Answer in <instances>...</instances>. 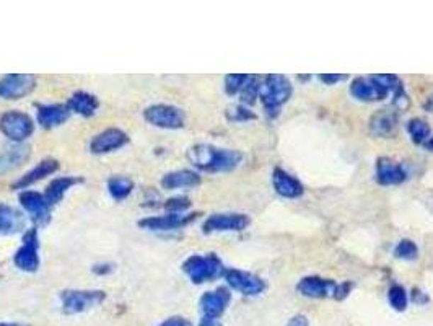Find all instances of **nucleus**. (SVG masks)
Returning <instances> with one entry per match:
<instances>
[{"label": "nucleus", "instance_id": "13", "mask_svg": "<svg viewBox=\"0 0 433 326\" xmlns=\"http://www.w3.org/2000/svg\"><path fill=\"white\" fill-rule=\"evenodd\" d=\"M129 142V135L118 128H109L103 133H98L90 142V152L95 155L111 154Z\"/></svg>", "mask_w": 433, "mask_h": 326}, {"label": "nucleus", "instance_id": "2", "mask_svg": "<svg viewBox=\"0 0 433 326\" xmlns=\"http://www.w3.org/2000/svg\"><path fill=\"white\" fill-rule=\"evenodd\" d=\"M293 94L292 84H290V80L285 77V75H267L264 77V82H262L261 86V101L262 105H264L267 114H269L271 118L277 116L279 110H281V106L285 105L290 100V96Z\"/></svg>", "mask_w": 433, "mask_h": 326}, {"label": "nucleus", "instance_id": "17", "mask_svg": "<svg viewBox=\"0 0 433 326\" xmlns=\"http://www.w3.org/2000/svg\"><path fill=\"white\" fill-rule=\"evenodd\" d=\"M407 178L404 167L401 163H396L388 157H381L376 162V183L381 186H394L401 184Z\"/></svg>", "mask_w": 433, "mask_h": 326}, {"label": "nucleus", "instance_id": "37", "mask_svg": "<svg viewBox=\"0 0 433 326\" xmlns=\"http://www.w3.org/2000/svg\"><path fill=\"white\" fill-rule=\"evenodd\" d=\"M352 289V282H345L342 286H337L336 293H334V297L337 298V300H342L344 297H347V293Z\"/></svg>", "mask_w": 433, "mask_h": 326}, {"label": "nucleus", "instance_id": "21", "mask_svg": "<svg viewBox=\"0 0 433 326\" xmlns=\"http://www.w3.org/2000/svg\"><path fill=\"white\" fill-rule=\"evenodd\" d=\"M57 170H59V162L57 160H54V159L41 160L35 168H31L28 173H25V175L18 179V181H15L13 188L25 191V189L31 186V184L41 181V179H45L46 176L54 175V173H56Z\"/></svg>", "mask_w": 433, "mask_h": 326}, {"label": "nucleus", "instance_id": "5", "mask_svg": "<svg viewBox=\"0 0 433 326\" xmlns=\"http://www.w3.org/2000/svg\"><path fill=\"white\" fill-rule=\"evenodd\" d=\"M106 293L103 291H64L60 293L62 312L67 315H77L89 312L105 302Z\"/></svg>", "mask_w": 433, "mask_h": 326}, {"label": "nucleus", "instance_id": "40", "mask_svg": "<svg viewBox=\"0 0 433 326\" xmlns=\"http://www.w3.org/2000/svg\"><path fill=\"white\" fill-rule=\"evenodd\" d=\"M199 326H222L220 323L217 322V320H212V318H204L202 322L199 323Z\"/></svg>", "mask_w": 433, "mask_h": 326}, {"label": "nucleus", "instance_id": "8", "mask_svg": "<svg viewBox=\"0 0 433 326\" xmlns=\"http://www.w3.org/2000/svg\"><path fill=\"white\" fill-rule=\"evenodd\" d=\"M36 86V77L31 74H10L0 79V98L20 100L30 95Z\"/></svg>", "mask_w": 433, "mask_h": 326}, {"label": "nucleus", "instance_id": "38", "mask_svg": "<svg viewBox=\"0 0 433 326\" xmlns=\"http://www.w3.org/2000/svg\"><path fill=\"white\" fill-rule=\"evenodd\" d=\"M287 326H310V323H308V318L303 317V315H295L293 318H290Z\"/></svg>", "mask_w": 433, "mask_h": 326}, {"label": "nucleus", "instance_id": "44", "mask_svg": "<svg viewBox=\"0 0 433 326\" xmlns=\"http://www.w3.org/2000/svg\"><path fill=\"white\" fill-rule=\"evenodd\" d=\"M298 79H300V80H308V79H310V75H305V77H303V75H300Z\"/></svg>", "mask_w": 433, "mask_h": 326}, {"label": "nucleus", "instance_id": "39", "mask_svg": "<svg viewBox=\"0 0 433 326\" xmlns=\"http://www.w3.org/2000/svg\"><path fill=\"white\" fill-rule=\"evenodd\" d=\"M113 269H114V268H113V264H109V263H105V264H95V266H93V273H95V274H100V276L111 273Z\"/></svg>", "mask_w": 433, "mask_h": 326}, {"label": "nucleus", "instance_id": "22", "mask_svg": "<svg viewBox=\"0 0 433 326\" xmlns=\"http://www.w3.org/2000/svg\"><path fill=\"white\" fill-rule=\"evenodd\" d=\"M25 228V217L12 206L0 204V235H15Z\"/></svg>", "mask_w": 433, "mask_h": 326}, {"label": "nucleus", "instance_id": "16", "mask_svg": "<svg viewBox=\"0 0 433 326\" xmlns=\"http://www.w3.org/2000/svg\"><path fill=\"white\" fill-rule=\"evenodd\" d=\"M336 289H337L336 282L331 279H322L320 276L303 277V279L297 284V291L301 293V296L310 298L334 297Z\"/></svg>", "mask_w": 433, "mask_h": 326}, {"label": "nucleus", "instance_id": "6", "mask_svg": "<svg viewBox=\"0 0 433 326\" xmlns=\"http://www.w3.org/2000/svg\"><path fill=\"white\" fill-rule=\"evenodd\" d=\"M145 121L160 129H181L186 123V116L181 108L173 105H152L144 111Z\"/></svg>", "mask_w": 433, "mask_h": 326}, {"label": "nucleus", "instance_id": "31", "mask_svg": "<svg viewBox=\"0 0 433 326\" xmlns=\"http://www.w3.org/2000/svg\"><path fill=\"white\" fill-rule=\"evenodd\" d=\"M394 257L399 259H405V261H412L419 257V248L417 244H415L412 240H407V238H404L398 243V247L394 248Z\"/></svg>", "mask_w": 433, "mask_h": 326}, {"label": "nucleus", "instance_id": "35", "mask_svg": "<svg viewBox=\"0 0 433 326\" xmlns=\"http://www.w3.org/2000/svg\"><path fill=\"white\" fill-rule=\"evenodd\" d=\"M317 77H320L321 82H325L326 85H334V84H337V82H342V80L347 79V75H342V74H321V75H317Z\"/></svg>", "mask_w": 433, "mask_h": 326}, {"label": "nucleus", "instance_id": "1", "mask_svg": "<svg viewBox=\"0 0 433 326\" xmlns=\"http://www.w3.org/2000/svg\"><path fill=\"white\" fill-rule=\"evenodd\" d=\"M188 159L202 172L223 173L235 170L243 160V154L238 150L218 149L210 144H197L189 149Z\"/></svg>", "mask_w": 433, "mask_h": 326}, {"label": "nucleus", "instance_id": "25", "mask_svg": "<svg viewBox=\"0 0 433 326\" xmlns=\"http://www.w3.org/2000/svg\"><path fill=\"white\" fill-rule=\"evenodd\" d=\"M81 181H84V179L77 178V176H60V178L52 179V181L47 184L45 198L47 199V203L51 204V208H52V206H56L60 203V201H62V198L67 194L70 188H74L75 184H79Z\"/></svg>", "mask_w": 433, "mask_h": 326}, {"label": "nucleus", "instance_id": "15", "mask_svg": "<svg viewBox=\"0 0 433 326\" xmlns=\"http://www.w3.org/2000/svg\"><path fill=\"white\" fill-rule=\"evenodd\" d=\"M230 300H232V293L227 287H218L215 291L206 292L201 297V310L204 313V318L217 320L218 317H222Z\"/></svg>", "mask_w": 433, "mask_h": 326}, {"label": "nucleus", "instance_id": "19", "mask_svg": "<svg viewBox=\"0 0 433 326\" xmlns=\"http://www.w3.org/2000/svg\"><path fill=\"white\" fill-rule=\"evenodd\" d=\"M31 155V149L25 144H13L7 145L0 150V175L10 173L16 168L28 162Z\"/></svg>", "mask_w": 433, "mask_h": 326}, {"label": "nucleus", "instance_id": "14", "mask_svg": "<svg viewBox=\"0 0 433 326\" xmlns=\"http://www.w3.org/2000/svg\"><path fill=\"white\" fill-rule=\"evenodd\" d=\"M350 94L360 101H380L385 100L389 90L381 85V82L375 75H371V77L355 79L350 85Z\"/></svg>", "mask_w": 433, "mask_h": 326}, {"label": "nucleus", "instance_id": "7", "mask_svg": "<svg viewBox=\"0 0 433 326\" xmlns=\"http://www.w3.org/2000/svg\"><path fill=\"white\" fill-rule=\"evenodd\" d=\"M13 263L23 273H35L40 268V240L36 228H31L23 235V243L16 249Z\"/></svg>", "mask_w": 433, "mask_h": 326}, {"label": "nucleus", "instance_id": "9", "mask_svg": "<svg viewBox=\"0 0 433 326\" xmlns=\"http://www.w3.org/2000/svg\"><path fill=\"white\" fill-rule=\"evenodd\" d=\"M197 212L194 214H164V215H152L139 220V227L150 232H171L179 230V228L188 227L191 222L197 219Z\"/></svg>", "mask_w": 433, "mask_h": 326}, {"label": "nucleus", "instance_id": "23", "mask_svg": "<svg viewBox=\"0 0 433 326\" xmlns=\"http://www.w3.org/2000/svg\"><path fill=\"white\" fill-rule=\"evenodd\" d=\"M67 106L70 113H77L84 118H90L98 111L100 108V100L89 91H75V94L69 98Z\"/></svg>", "mask_w": 433, "mask_h": 326}, {"label": "nucleus", "instance_id": "20", "mask_svg": "<svg viewBox=\"0 0 433 326\" xmlns=\"http://www.w3.org/2000/svg\"><path fill=\"white\" fill-rule=\"evenodd\" d=\"M272 183L276 193L287 199H297L305 191L303 184H301L297 178L290 175V173L282 170V168H276V170H274Z\"/></svg>", "mask_w": 433, "mask_h": 326}, {"label": "nucleus", "instance_id": "36", "mask_svg": "<svg viewBox=\"0 0 433 326\" xmlns=\"http://www.w3.org/2000/svg\"><path fill=\"white\" fill-rule=\"evenodd\" d=\"M158 326H193V325H191L189 320H186L183 317H171V318L164 320V322Z\"/></svg>", "mask_w": 433, "mask_h": 326}, {"label": "nucleus", "instance_id": "4", "mask_svg": "<svg viewBox=\"0 0 433 326\" xmlns=\"http://www.w3.org/2000/svg\"><path fill=\"white\" fill-rule=\"evenodd\" d=\"M0 133L12 142L21 144L35 133V121L18 110L7 111L0 116Z\"/></svg>", "mask_w": 433, "mask_h": 326}, {"label": "nucleus", "instance_id": "28", "mask_svg": "<svg viewBox=\"0 0 433 326\" xmlns=\"http://www.w3.org/2000/svg\"><path fill=\"white\" fill-rule=\"evenodd\" d=\"M407 133L415 144L424 145L430 139V126L420 118H414L407 123Z\"/></svg>", "mask_w": 433, "mask_h": 326}, {"label": "nucleus", "instance_id": "10", "mask_svg": "<svg viewBox=\"0 0 433 326\" xmlns=\"http://www.w3.org/2000/svg\"><path fill=\"white\" fill-rule=\"evenodd\" d=\"M225 281L232 289L238 291L246 297H256L266 291V282L256 274L240 269H225Z\"/></svg>", "mask_w": 433, "mask_h": 326}, {"label": "nucleus", "instance_id": "30", "mask_svg": "<svg viewBox=\"0 0 433 326\" xmlns=\"http://www.w3.org/2000/svg\"><path fill=\"white\" fill-rule=\"evenodd\" d=\"M388 300H389V305L396 310V312H404V310L407 308V303H409L407 291H405L403 286L394 284L389 287V291H388Z\"/></svg>", "mask_w": 433, "mask_h": 326}, {"label": "nucleus", "instance_id": "29", "mask_svg": "<svg viewBox=\"0 0 433 326\" xmlns=\"http://www.w3.org/2000/svg\"><path fill=\"white\" fill-rule=\"evenodd\" d=\"M262 82H264V79L259 77V75H249L243 90H241V100H243V103H246V105H254L256 98H259L261 95Z\"/></svg>", "mask_w": 433, "mask_h": 326}, {"label": "nucleus", "instance_id": "32", "mask_svg": "<svg viewBox=\"0 0 433 326\" xmlns=\"http://www.w3.org/2000/svg\"><path fill=\"white\" fill-rule=\"evenodd\" d=\"M249 75L244 74H230L225 77V90H227L228 95H237L238 91L243 90V86L248 80Z\"/></svg>", "mask_w": 433, "mask_h": 326}, {"label": "nucleus", "instance_id": "43", "mask_svg": "<svg viewBox=\"0 0 433 326\" xmlns=\"http://www.w3.org/2000/svg\"><path fill=\"white\" fill-rule=\"evenodd\" d=\"M0 326H21L18 323H0Z\"/></svg>", "mask_w": 433, "mask_h": 326}, {"label": "nucleus", "instance_id": "41", "mask_svg": "<svg viewBox=\"0 0 433 326\" xmlns=\"http://www.w3.org/2000/svg\"><path fill=\"white\" fill-rule=\"evenodd\" d=\"M424 108L427 111H432L433 113V95H430L429 98H427V101L424 103Z\"/></svg>", "mask_w": 433, "mask_h": 326}, {"label": "nucleus", "instance_id": "34", "mask_svg": "<svg viewBox=\"0 0 433 326\" xmlns=\"http://www.w3.org/2000/svg\"><path fill=\"white\" fill-rule=\"evenodd\" d=\"M227 116L230 121H235V123H243V121H249V119H256L257 116L256 114L248 110V108L244 106H233L230 108V110L227 111Z\"/></svg>", "mask_w": 433, "mask_h": 326}, {"label": "nucleus", "instance_id": "33", "mask_svg": "<svg viewBox=\"0 0 433 326\" xmlns=\"http://www.w3.org/2000/svg\"><path fill=\"white\" fill-rule=\"evenodd\" d=\"M191 208V199L186 196H176V198L168 199L164 203V209L168 214H186V210Z\"/></svg>", "mask_w": 433, "mask_h": 326}, {"label": "nucleus", "instance_id": "26", "mask_svg": "<svg viewBox=\"0 0 433 326\" xmlns=\"http://www.w3.org/2000/svg\"><path fill=\"white\" fill-rule=\"evenodd\" d=\"M396 114L389 110H383L378 111L376 114H373V118H371L370 121V129L371 133L375 135H381V137H385V135H389L396 128Z\"/></svg>", "mask_w": 433, "mask_h": 326}, {"label": "nucleus", "instance_id": "12", "mask_svg": "<svg viewBox=\"0 0 433 326\" xmlns=\"http://www.w3.org/2000/svg\"><path fill=\"white\" fill-rule=\"evenodd\" d=\"M249 217L246 214H213L202 224V232L215 233V232H241L249 225Z\"/></svg>", "mask_w": 433, "mask_h": 326}, {"label": "nucleus", "instance_id": "11", "mask_svg": "<svg viewBox=\"0 0 433 326\" xmlns=\"http://www.w3.org/2000/svg\"><path fill=\"white\" fill-rule=\"evenodd\" d=\"M20 204L28 214L31 215V220L36 225H46L51 220V204L47 203L45 194H40L36 191H21L20 196Z\"/></svg>", "mask_w": 433, "mask_h": 326}, {"label": "nucleus", "instance_id": "27", "mask_svg": "<svg viewBox=\"0 0 433 326\" xmlns=\"http://www.w3.org/2000/svg\"><path fill=\"white\" fill-rule=\"evenodd\" d=\"M134 189V181L128 176H113L108 179V191L114 201H124Z\"/></svg>", "mask_w": 433, "mask_h": 326}, {"label": "nucleus", "instance_id": "42", "mask_svg": "<svg viewBox=\"0 0 433 326\" xmlns=\"http://www.w3.org/2000/svg\"><path fill=\"white\" fill-rule=\"evenodd\" d=\"M424 145L427 147V149H429V150H432V152H433V137H430L429 140H427V142H425Z\"/></svg>", "mask_w": 433, "mask_h": 326}, {"label": "nucleus", "instance_id": "24", "mask_svg": "<svg viewBox=\"0 0 433 326\" xmlns=\"http://www.w3.org/2000/svg\"><path fill=\"white\" fill-rule=\"evenodd\" d=\"M201 184L199 173L193 170H176L171 173H167L162 178V186L164 189H186V188H196Z\"/></svg>", "mask_w": 433, "mask_h": 326}, {"label": "nucleus", "instance_id": "18", "mask_svg": "<svg viewBox=\"0 0 433 326\" xmlns=\"http://www.w3.org/2000/svg\"><path fill=\"white\" fill-rule=\"evenodd\" d=\"M70 116V110L67 105L60 103H52V105H38L36 106V119L38 124L45 129H54L67 121Z\"/></svg>", "mask_w": 433, "mask_h": 326}, {"label": "nucleus", "instance_id": "3", "mask_svg": "<svg viewBox=\"0 0 433 326\" xmlns=\"http://www.w3.org/2000/svg\"><path fill=\"white\" fill-rule=\"evenodd\" d=\"M183 271L193 284H204L225 274L222 259L217 254H193L183 263Z\"/></svg>", "mask_w": 433, "mask_h": 326}]
</instances>
